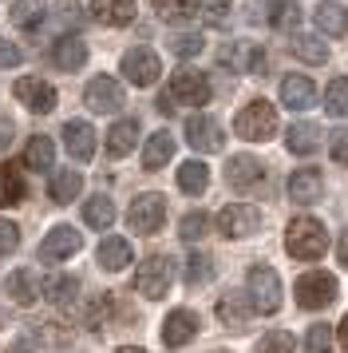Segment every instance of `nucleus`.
<instances>
[{
	"instance_id": "1",
	"label": "nucleus",
	"mask_w": 348,
	"mask_h": 353,
	"mask_svg": "<svg viewBox=\"0 0 348 353\" xmlns=\"http://www.w3.org/2000/svg\"><path fill=\"white\" fill-rule=\"evenodd\" d=\"M325 246H329V230L320 219H309V214H301L289 223L285 230V250L301 262H316V258L325 254Z\"/></svg>"
},
{
	"instance_id": "2",
	"label": "nucleus",
	"mask_w": 348,
	"mask_h": 353,
	"mask_svg": "<svg viewBox=\"0 0 348 353\" xmlns=\"http://www.w3.org/2000/svg\"><path fill=\"white\" fill-rule=\"evenodd\" d=\"M234 131L241 139H250V143H265V139H273V131H277V108L265 103V99H253V103H246L237 112Z\"/></svg>"
},
{
	"instance_id": "3",
	"label": "nucleus",
	"mask_w": 348,
	"mask_h": 353,
	"mask_svg": "<svg viewBox=\"0 0 348 353\" xmlns=\"http://www.w3.org/2000/svg\"><path fill=\"white\" fill-rule=\"evenodd\" d=\"M293 294H297V305H301V310H325V305L336 302L340 286H336V278H332V274L309 270V274H301V278H297Z\"/></svg>"
},
{
	"instance_id": "4",
	"label": "nucleus",
	"mask_w": 348,
	"mask_h": 353,
	"mask_svg": "<svg viewBox=\"0 0 348 353\" xmlns=\"http://www.w3.org/2000/svg\"><path fill=\"white\" fill-rule=\"evenodd\" d=\"M171 278H174V262L166 254H151L139 262V270H135V290H139L142 298H166V290H171Z\"/></svg>"
},
{
	"instance_id": "5",
	"label": "nucleus",
	"mask_w": 348,
	"mask_h": 353,
	"mask_svg": "<svg viewBox=\"0 0 348 353\" xmlns=\"http://www.w3.org/2000/svg\"><path fill=\"white\" fill-rule=\"evenodd\" d=\"M250 302L257 314H277L281 310V278L265 262L250 266Z\"/></svg>"
},
{
	"instance_id": "6",
	"label": "nucleus",
	"mask_w": 348,
	"mask_h": 353,
	"mask_svg": "<svg viewBox=\"0 0 348 353\" xmlns=\"http://www.w3.org/2000/svg\"><path fill=\"white\" fill-rule=\"evenodd\" d=\"M162 223H166V199L155 194V191L139 194V199L131 203V210H127V226H131L135 234H158Z\"/></svg>"
},
{
	"instance_id": "7",
	"label": "nucleus",
	"mask_w": 348,
	"mask_h": 353,
	"mask_svg": "<svg viewBox=\"0 0 348 353\" xmlns=\"http://www.w3.org/2000/svg\"><path fill=\"white\" fill-rule=\"evenodd\" d=\"M171 96L174 103H186V108H206L210 96H214V88L206 80L202 72H194V68H178L171 76Z\"/></svg>"
},
{
	"instance_id": "8",
	"label": "nucleus",
	"mask_w": 348,
	"mask_h": 353,
	"mask_svg": "<svg viewBox=\"0 0 348 353\" xmlns=\"http://www.w3.org/2000/svg\"><path fill=\"white\" fill-rule=\"evenodd\" d=\"M218 230L226 239H250V234L261 230V210L250 207V203H230L218 214Z\"/></svg>"
},
{
	"instance_id": "9",
	"label": "nucleus",
	"mask_w": 348,
	"mask_h": 353,
	"mask_svg": "<svg viewBox=\"0 0 348 353\" xmlns=\"http://www.w3.org/2000/svg\"><path fill=\"white\" fill-rule=\"evenodd\" d=\"M16 99L36 115L56 112V88L47 80H40V76H20V80H16Z\"/></svg>"
},
{
	"instance_id": "10",
	"label": "nucleus",
	"mask_w": 348,
	"mask_h": 353,
	"mask_svg": "<svg viewBox=\"0 0 348 353\" xmlns=\"http://www.w3.org/2000/svg\"><path fill=\"white\" fill-rule=\"evenodd\" d=\"M123 88H119V80H111V76H95L87 88H83V103L91 108V112L99 115H111V112H119L123 108Z\"/></svg>"
},
{
	"instance_id": "11",
	"label": "nucleus",
	"mask_w": 348,
	"mask_h": 353,
	"mask_svg": "<svg viewBox=\"0 0 348 353\" xmlns=\"http://www.w3.org/2000/svg\"><path fill=\"white\" fill-rule=\"evenodd\" d=\"M198 330H202V321H198V314H194V310H171L158 334H162V345L182 350L186 341H194V337H198Z\"/></svg>"
},
{
	"instance_id": "12",
	"label": "nucleus",
	"mask_w": 348,
	"mask_h": 353,
	"mask_svg": "<svg viewBox=\"0 0 348 353\" xmlns=\"http://www.w3.org/2000/svg\"><path fill=\"white\" fill-rule=\"evenodd\" d=\"M186 143L194 147V151L214 155V151H221V143H226V131H221V123L214 115H194L186 123Z\"/></svg>"
},
{
	"instance_id": "13",
	"label": "nucleus",
	"mask_w": 348,
	"mask_h": 353,
	"mask_svg": "<svg viewBox=\"0 0 348 353\" xmlns=\"http://www.w3.org/2000/svg\"><path fill=\"white\" fill-rule=\"evenodd\" d=\"M158 72H162V64H158V56L151 48H131L123 56V76L135 88H151L158 80Z\"/></svg>"
},
{
	"instance_id": "14",
	"label": "nucleus",
	"mask_w": 348,
	"mask_h": 353,
	"mask_svg": "<svg viewBox=\"0 0 348 353\" xmlns=\"http://www.w3.org/2000/svg\"><path fill=\"white\" fill-rule=\"evenodd\" d=\"M221 64L230 72H265V52L253 40H234L221 48Z\"/></svg>"
},
{
	"instance_id": "15",
	"label": "nucleus",
	"mask_w": 348,
	"mask_h": 353,
	"mask_svg": "<svg viewBox=\"0 0 348 353\" xmlns=\"http://www.w3.org/2000/svg\"><path fill=\"white\" fill-rule=\"evenodd\" d=\"M83 246V234H79L76 226H56L44 242H40V262H63V258H72Z\"/></svg>"
},
{
	"instance_id": "16",
	"label": "nucleus",
	"mask_w": 348,
	"mask_h": 353,
	"mask_svg": "<svg viewBox=\"0 0 348 353\" xmlns=\"http://www.w3.org/2000/svg\"><path fill=\"white\" fill-rule=\"evenodd\" d=\"M261 179H265L261 159H253V155H230V163H226V183H230L234 191H250Z\"/></svg>"
},
{
	"instance_id": "17",
	"label": "nucleus",
	"mask_w": 348,
	"mask_h": 353,
	"mask_svg": "<svg viewBox=\"0 0 348 353\" xmlns=\"http://www.w3.org/2000/svg\"><path fill=\"white\" fill-rule=\"evenodd\" d=\"M63 147H67V155L79 163H87L95 155V131L91 123H83V119H67L63 123Z\"/></svg>"
},
{
	"instance_id": "18",
	"label": "nucleus",
	"mask_w": 348,
	"mask_h": 353,
	"mask_svg": "<svg viewBox=\"0 0 348 353\" xmlns=\"http://www.w3.org/2000/svg\"><path fill=\"white\" fill-rule=\"evenodd\" d=\"M281 103L289 112H309L316 103V83L309 76H285L281 80Z\"/></svg>"
},
{
	"instance_id": "19",
	"label": "nucleus",
	"mask_w": 348,
	"mask_h": 353,
	"mask_svg": "<svg viewBox=\"0 0 348 353\" xmlns=\"http://www.w3.org/2000/svg\"><path fill=\"white\" fill-rule=\"evenodd\" d=\"M253 314H257V310H253L250 294H241V290H230L226 298H218V321H221V325H234V330H241Z\"/></svg>"
},
{
	"instance_id": "20",
	"label": "nucleus",
	"mask_w": 348,
	"mask_h": 353,
	"mask_svg": "<svg viewBox=\"0 0 348 353\" xmlns=\"http://www.w3.org/2000/svg\"><path fill=\"white\" fill-rule=\"evenodd\" d=\"M4 294H8L16 305H32L36 298H40V278H36V270H28V266L12 270L8 278H4Z\"/></svg>"
},
{
	"instance_id": "21",
	"label": "nucleus",
	"mask_w": 348,
	"mask_h": 353,
	"mask_svg": "<svg viewBox=\"0 0 348 353\" xmlns=\"http://www.w3.org/2000/svg\"><path fill=\"white\" fill-rule=\"evenodd\" d=\"M320 191H325V179H320V171H313V167H305V171H293V175H289V199L301 203V207L316 203Z\"/></svg>"
},
{
	"instance_id": "22",
	"label": "nucleus",
	"mask_w": 348,
	"mask_h": 353,
	"mask_svg": "<svg viewBox=\"0 0 348 353\" xmlns=\"http://www.w3.org/2000/svg\"><path fill=\"white\" fill-rule=\"evenodd\" d=\"M135 0H91V17L99 24H111V28H127L135 20Z\"/></svg>"
},
{
	"instance_id": "23",
	"label": "nucleus",
	"mask_w": 348,
	"mask_h": 353,
	"mask_svg": "<svg viewBox=\"0 0 348 353\" xmlns=\"http://www.w3.org/2000/svg\"><path fill=\"white\" fill-rule=\"evenodd\" d=\"M131 242L127 239H119V234H111V239H103L99 242V250H95V262H99V266H103V270H127V266H131Z\"/></svg>"
},
{
	"instance_id": "24",
	"label": "nucleus",
	"mask_w": 348,
	"mask_h": 353,
	"mask_svg": "<svg viewBox=\"0 0 348 353\" xmlns=\"http://www.w3.org/2000/svg\"><path fill=\"white\" fill-rule=\"evenodd\" d=\"M52 64L63 68V72H79V68L87 64V44H83L79 36H63V40H56V48H52Z\"/></svg>"
},
{
	"instance_id": "25",
	"label": "nucleus",
	"mask_w": 348,
	"mask_h": 353,
	"mask_svg": "<svg viewBox=\"0 0 348 353\" xmlns=\"http://www.w3.org/2000/svg\"><path fill=\"white\" fill-rule=\"evenodd\" d=\"M313 20H316V28H320V32L348 36V8H345V4H336V0H320V4H316V12H313Z\"/></svg>"
},
{
	"instance_id": "26",
	"label": "nucleus",
	"mask_w": 348,
	"mask_h": 353,
	"mask_svg": "<svg viewBox=\"0 0 348 353\" xmlns=\"http://www.w3.org/2000/svg\"><path fill=\"white\" fill-rule=\"evenodd\" d=\"M135 139H139V123H135V119H119V123L107 131V155L111 159L131 155V151H135Z\"/></svg>"
},
{
	"instance_id": "27",
	"label": "nucleus",
	"mask_w": 348,
	"mask_h": 353,
	"mask_svg": "<svg viewBox=\"0 0 348 353\" xmlns=\"http://www.w3.org/2000/svg\"><path fill=\"white\" fill-rule=\"evenodd\" d=\"M174 155V135L171 131H155L146 147H142V167L146 171H158V167H166V159Z\"/></svg>"
},
{
	"instance_id": "28",
	"label": "nucleus",
	"mask_w": 348,
	"mask_h": 353,
	"mask_svg": "<svg viewBox=\"0 0 348 353\" xmlns=\"http://www.w3.org/2000/svg\"><path fill=\"white\" fill-rule=\"evenodd\" d=\"M289 48H293V56L305 60V64H325V60H329V48H325V40L316 32H297L289 40Z\"/></svg>"
},
{
	"instance_id": "29",
	"label": "nucleus",
	"mask_w": 348,
	"mask_h": 353,
	"mask_svg": "<svg viewBox=\"0 0 348 353\" xmlns=\"http://www.w3.org/2000/svg\"><path fill=\"white\" fill-rule=\"evenodd\" d=\"M40 290H44V298L52 305H72L79 294V282L72 278V274H52L47 282H40Z\"/></svg>"
},
{
	"instance_id": "30",
	"label": "nucleus",
	"mask_w": 348,
	"mask_h": 353,
	"mask_svg": "<svg viewBox=\"0 0 348 353\" xmlns=\"http://www.w3.org/2000/svg\"><path fill=\"white\" fill-rule=\"evenodd\" d=\"M24 194H28V187H24L20 167L16 163H4L0 167V203L4 207H16V203H24Z\"/></svg>"
},
{
	"instance_id": "31",
	"label": "nucleus",
	"mask_w": 348,
	"mask_h": 353,
	"mask_svg": "<svg viewBox=\"0 0 348 353\" xmlns=\"http://www.w3.org/2000/svg\"><path fill=\"white\" fill-rule=\"evenodd\" d=\"M52 159H56V143L47 135H32L28 147H24V167L28 171H52Z\"/></svg>"
},
{
	"instance_id": "32",
	"label": "nucleus",
	"mask_w": 348,
	"mask_h": 353,
	"mask_svg": "<svg viewBox=\"0 0 348 353\" xmlns=\"http://www.w3.org/2000/svg\"><path fill=\"white\" fill-rule=\"evenodd\" d=\"M285 147L293 155H313L316 147H320V128L316 123H293L289 135H285Z\"/></svg>"
},
{
	"instance_id": "33",
	"label": "nucleus",
	"mask_w": 348,
	"mask_h": 353,
	"mask_svg": "<svg viewBox=\"0 0 348 353\" xmlns=\"http://www.w3.org/2000/svg\"><path fill=\"white\" fill-rule=\"evenodd\" d=\"M178 187L186 194H202L206 187H210V167H206L202 159H190L178 167Z\"/></svg>"
},
{
	"instance_id": "34",
	"label": "nucleus",
	"mask_w": 348,
	"mask_h": 353,
	"mask_svg": "<svg viewBox=\"0 0 348 353\" xmlns=\"http://www.w3.org/2000/svg\"><path fill=\"white\" fill-rule=\"evenodd\" d=\"M47 191H52V203H60L63 207V203L79 199V191H83V175H79V171H56Z\"/></svg>"
},
{
	"instance_id": "35",
	"label": "nucleus",
	"mask_w": 348,
	"mask_h": 353,
	"mask_svg": "<svg viewBox=\"0 0 348 353\" xmlns=\"http://www.w3.org/2000/svg\"><path fill=\"white\" fill-rule=\"evenodd\" d=\"M83 223L95 226V230H107V226L115 223V203H111L107 194L87 199V203H83Z\"/></svg>"
},
{
	"instance_id": "36",
	"label": "nucleus",
	"mask_w": 348,
	"mask_h": 353,
	"mask_svg": "<svg viewBox=\"0 0 348 353\" xmlns=\"http://www.w3.org/2000/svg\"><path fill=\"white\" fill-rule=\"evenodd\" d=\"M8 17H12L16 28H40V20H44V0H16Z\"/></svg>"
},
{
	"instance_id": "37",
	"label": "nucleus",
	"mask_w": 348,
	"mask_h": 353,
	"mask_svg": "<svg viewBox=\"0 0 348 353\" xmlns=\"http://www.w3.org/2000/svg\"><path fill=\"white\" fill-rule=\"evenodd\" d=\"M206 234H210V214H202V210L182 214V223H178V239L182 242H202Z\"/></svg>"
},
{
	"instance_id": "38",
	"label": "nucleus",
	"mask_w": 348,
	"mask_h": 353,
	"mask_svg": "<svg viewBox=\"0 0 348 353\" xmlns=\"http://www.w3.org/2000/svg\"><path fill=\"white\" fill-rule=\"evenodd\" d=\"M325 112L329 115H348V80L345 76H336V80H329V88H325Z\"/></svg>"
},
{
	"instance_id": "39",
	"label": "nucleus",
	"mask_w": 348,
	"mask_h": 353,
	"mask_svg": "<svg viewBox=\"0 0 348 353\" xmlns=\"http://www.w3.org/2000/svg\"><path fill=\"white\" fill-rule=\"evenodd\" d=\"M158 17L162 20H174V24H182V20H190L194 12H198V0H155Z\"/></svg>"
},
{
	"instance_id": "40",
	"label": "nucleus",
	"mask_w": 348,
	"mask_h": 353,
	"mask_svg": "<svg viewBox=\"0 0 348 353\" xmlns=\"http://www.w3.org/2000/svg\"><path fill=\"white\" fill-rule=\"evenodd\" d=\"M214 278V258L210 254H190L186 258V286H206Z\"/></svg>"
},
{
	"instance_id": "41",
	"label": "nucleus",
	"mask_w": 348,
	"mask_h": 353,
	"mask_svg": "<svg viewBox=\"0 0 348 353\" xmlns=\"http://www.w3.org/2000/svg\"><path fill=\"white\" fill-rule=\"evenodd\" d=\"M305 353H332V325H325V321L309 325V334H305Z\"/></svg>"
},
{
	"instance_id": "42",
	"label": "nucleus",
	"mask_w": 348,
	"mask_h": 353,
	"mask_svg": "<svg viewBox=\"0 0 348 353\" xmlns=\"http://www.w3.org/2000/svg\"><path fill=\"white\" fill-rule=\"evenodd\" d=\"M253 353H293V334L289 330H269Z\"/></svg>"
},
{
	"instance_id": "43",
	"label": "nucleus",
	"mask_w": 348,
	"mask_h": 353,
	"mask_svg": "<svg viewBox=\"0 0 348 353\" xmlns=\"http://www.w3.org/2000/svg\"><path fill=\"white\" fill-rule=\"evenodd\" d=\"M202 20L210 28H226L230 24V0H202Z\"/></svg>"
},
{
	"instance_id": "44",
	"label": "nucleus",
	"mask_w": 348,
	"mask_h": 353,
	"mask_svg": "<svg viewBox=\"0 0 348 353\" xmlns=\"http://www.w3.org/2000/svg\"><path fill=\"white\" fill-rule=\"evenodd\" d=\"M16 246H20V226L8 223V219H0V258L12 254Z\"/></svg>"
},
{
	"instance_id": "45",
	"label": "nucleus",
	"mask_w": 348,
	"mask_h": 353,
	"mask_svg": "<svg viewBox=\"0 0 348 353\" xmlns=\"http://www.w3.org/2000/svg\"><path fill=\"white\" fill-rule=\"evenodd\" d=\"M332 159L340 163V167H348V131H336L332 135Z\"/></svg>"
},
{
	"instance_id": "46",
	"label": "nucleus",
	"mask_w": 348,
	"mask_h": 353,
	"mask_svg": "<svg viewBox=\"0 0 348 353\" xmlns=\"http://www.w3.org/2000/svg\"><path fill=\"white\" fill-rule=\"evenodd\" d=\"M20 64V48L8 44V40H0V68H16Z\"/></svg>"
},
{
	"instance_id": "47",
	"label": "nucleus",
	"mask_w": 348,
	"mask_h": 353,
	"mask_svg": "<svg viewBox=\"0 0 348 353\" xmlns=\"http://www.w3.org/2000/svg\"><path fill=\"white\" fill-rule=\"evenodd\" d=\"M174 52H178V56H194V52H202V40H198V36H186V40H174Z\"/></svg>"
},
{
	"instance_id": "48",
	"label": "nucleus",
	"mask_w": 348,
	"mask_h": 353,
	"mask_svg": "<svg viewBox=\"0 0 348 353\" xmlns=\"http://www.w3.org/2000/svg\"><path fill=\"white\" fill-rule=\"evenodd\" d=\"M12 119H0V151H4V147H8V143H12Z\"/></svg>"
},
{
	"instance_id": "49",
	"label": "nucleus",
	"mask_w": 348,
	"mask_h": 353,
	"mask_svg": "<svg viewBox=\"0 0 348 353\" xmlns=\"http://www.w3.org/2000/svg\"><path fill=\"white\" fill-rule=\"evenodd\" d=\"M332 337H336V341H340V350L348 353V314H345V321H340V325L332 330Z\"/></svg>"
},
{
	"instance_id": "50",
	"label": "nucleus",
	"mask_w": 348,
	"mask_h": 353,
	"mask_svg": "<svg viewBox=\"0 0 348 353\" xmlns=\"http://www.w3.org/2000/svg\"><path fill=\"white\" fill-rule=\"evenodd\" d=\"M336 258H340V266H348V230L340 234V246H336Z\"/></svg>"
},
{
	"instance_id": "51",
	"label": "nucleus",
	"mask_w": 348,
	"mask_h": 353,
	"mask_svg": "<svg viewBox=\"0 0 348 353\" xmlns=\"http://www.w3.org/2000/svg\"><path fill=\"white\" fill-rule=\"evenodd\" d=\"M115 353H146V350H139V345H123V350H115Z\"/></svg>"
}]
</instances>
